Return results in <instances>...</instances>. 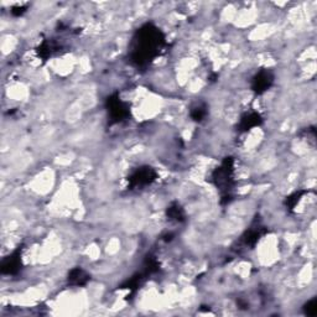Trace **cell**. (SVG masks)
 <instances>
[{
	"label": "cell",
	"mask_w": 317,
	"mask_h": 317,
	"mask_svg": "<svg viewBox=\"0 0 317 317\" xmlns=\"http://www.w3.org/2000/svg\"><path fill=\"white\" fill-rule=\"evenodd\" d=\"M26 10H28V7H25V5H17V7L11 8V14L14 16H22L26 13Z\"/></svg>",
	"instance_id": "15"
},
{
	"label": "cell",
	"mask_w": 317,
	"mask_h": 317,
	"mask_svg": "<svg viewBox=\"0 0 317 317\" xmlns=\"http://www.w3.org/2000/svg\"><path fill=\"white\" fill-rule=\"evenodd\" d=\"M264 233H265V229L260 226L250 228V229L247 230L244 236H243L242 241L245 245H250V247H254V245H256L258 243V241L260 239V237H263V234H264Z\"/></svg>",
	"instance_id": "9"
},
{
	"label": "cell",
	"mask_w": 317,
	"mask_h": 317,
	"mask_svg": "<svg viewBox=\"0 0 317 317\" xmlns=\"http://www.w3.org/2000/svg\"><path fill=\"white\" fill-rule=\"evenodd\" d=\"M166 45L165 35L154 24H144L135 31L130 44L129 58L136 67H145L150 65L161 53Z\"/></svg>",
	"instance_id": "1"
},
{
	"label": "cell",
	"mask_w": 317,
	"mask_h": 317,
	"mask_svg": "<svg viewBox=\"0 0 317 317\" xmlns=\"http://www.w3.org/2000/svg\"><path fill=\"white\" fill-rule=\"evenodd\" d=\"M91 279L87 271H84L82 268H73L72 270L68 272L67 281L70 285L72 286H83Z\"/></svg>",
	"instance_id": "8"
},
{
	"label": "cell",
	"mask_w": 317,
	"mask_h": 317,
	"mask_svg": "<svg viewBox=\"0 0 317 317\" xmlns=\"http://www.w3.org/2000/svg\"><path fill=\"white\" fill-rule=\"evenodd\" d=\"M58 50V45L53 41H45V43L41 44L37 49L38 56H41L43 58H47L52 55L53 52H56Z\"/></svg>",
	"instance_id": "11"
},
{
	"label": "cell",
	"mask_w": 317,
	"mask_h": 317,
	"mask_svg": "<svg viewBox=\"0 0 317 317\" xmlns=\"http://www.w3.org/2000/svg\"><path fill=\"white\" fill-rule=\"evenodd\" d=\"M158 179V174L150 166H141L138 167L136 170L129 176L128 182L130 188H139L145 187L153 183Z\"/></svg>",
	"instance_id": "4"
},
{
	"label": "cell",
	"mask_w": 317,
	"mask_h": 317,
	"mask_svg": "<svg viewBox=\"0 0 317 317\" xmlns=\"http://www.w3.org/2000/svg\"><path fill=\"white\" fill-rule=\"evenodd\" d=\"M166 216L168 221H173V222H183L186 219V213L183 211V208L181 206H180L179 203L174 202L171 203L170 206L167 207L166 209Z\"/></svg>",
	"instance_id": "10"
},
{
	"label": "cell",
	"mask_w": 317,
	"mask_h": 317,
	"mask_svg": "<svg viewBox=\"0 0 317 317\" xmlns=\"http://www.w3.org/2000/svg\"><path fill=\"white\" fill-rule=\"evenodd\" d=\"M207 115V107L204 104H198L194 107L191 111V118L195 121H202Z\"/></svg>",
	"instance_id": "12"
},
{
	"label": "cell",
	"mask_w": 317,
	"mask_h": 317,
	"mask_svg": "<svg viewBox=\"0 0 317 317\" xmlns=\"http://www.w3.org/2000/svg\"><path fill=\"white\" fill-rule=\"evenodd\" d=\"M263 123L262 115L257 112H249L242 115L241 121H239V130L241 132H248V130L257 128Z\"/></svg>",
	"instance_id": "7"
},
{
	"label": "cell",
	"mask_w": 317,
	"mask_h": 317,
	"mask_svg": "<svg viewBox=\"0 0 317 317\" xmlns=\"http://www.w3.org/2000/svg\"><path fill=\"white\" fill-rule=\"evenodd\" d=\"M304 194H305V191H299V192H294V194H292L291 196L286 197L285 203H286L287 208H289V209L294 208V207L296 206V203H298L299 201H300V198H301V196Z\"/></svg>",
	"instance_id": "13"
},
{
	"label": "cell",
	"mask_w": 317,
	"mask_h": 317,
	"mask_svg": "<svg viewBox=\"0 0 317 317\" xmlns=\"http://www.w3.org/2000/svg\"><path fill=\"white\" fill-rule=\"evenodd\" d=\"M213 183L223 194L222 198H230V189L234 186V159L226 158L221 166L216 168L212 174Z\"/></svg>",
	"instance_id": "2"
},
{
	"label": "cell",
	"mask_w": 317,
	"mask_h": 317,
	"mask_svg": "<svg viewBox=\"0 0 317 317\" xmlns=\"http://www.w3.org/2000/svg\"><path fill=\"white\" fill-rule=\"evenodd\" d=\"M305 315L307 316H315L317 313V301L316 299H312V300L307 301L304 306Z\"/></svg>",
	"instance_id": "14"
},
{
	"label": "cell",
	"mask_w": 317,
	"mask_h": 317,
	"mask_svg": "<svg viewBox=\"0 0 317 317\" xmlns=\"http://www.w3.org/2000/svg\"><path fill=\"white\" fill-rule=\"evenodd\" d=\"M274 83V75L269 70H262L253 77L251 81V91L257 94H263Z\"/></svg>",
	"instance_id": "5"
},
{
	"label": "cell",
	"mask_w": 317,
	"mask_h": 317,
	"mask_svg": "<svg viewBox=\"0 0 317 317\" xmlns=\"http://www.w3.org/2000/svg\"><path fill=\"white\" fill-rule=\"evenodd\" d=\"M22 249L17 248L10 256L5 258L2 263V274L4 275H15L22 270Z\"/></svg>",
	"instance_id": "6"
},
{
	"label": "cell",
	"mask_w": 317,
	"mask_h": 317,
	"mask_svg": "<svg viewBox=\"0 0 317 317\" xmlns=\"http://www.w3.org/2000/svg\"><path fill=\"white\" fill-rule=\"evenodd\" d=\"M105 107L112 123H121V121L126 120L129 118V107L125 102L120 99L118 93H114L111 97H108Z\"/></svg>",
	"instance_id": "3"
}]
</instances>
